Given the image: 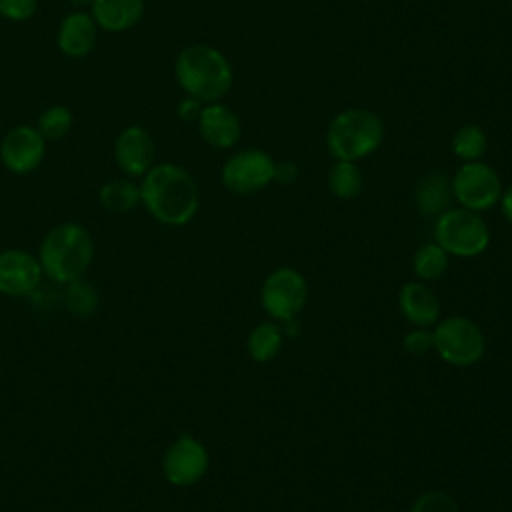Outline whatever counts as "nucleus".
Returning a JSON list of instances; mask_svg holds the SVG:
<instances>
[{"label": "nucleus", "instance_id": "1a4fd4ad", "mask_svg": "<svg viewBox=\"0 0 512 512\" xmlns=\"http://www.w3.org/2000/svg\"><path fill=\"white\" fill-rule=\"evenodd\" d=\"M276 160L260 148H244L226 158L220 170L224 188L236 196L256 194L274 182Z\"/></svg>", "mask_w": 512, "mask_h": 512}, {"label": "nucleus", "instance_id": "c756f323", "mask_svg": "<svg viewBox=\"0 0 512 512\" xmlns=\"http://www.w3.org/2000/svg\"><path fill=\"white\" fill-rule=\"evenodd\" d=\"M298 178V166L290 160H284V162H276V172H274V182H280V184H290Z\"/></svg>", "mask_w": 512, "mask_h": 512}, {"label": "nucleus", "instance_id": "6e6552de", "mask_svg": "<svg viewBox=\"0 0 512 512\" xmlns=\"http://www.w3.org/2000/svg\"><path fill=\"white\" fill-rule=\"evenodd\" d=\"M502 190L500 174L482 160L462 162L452 176V194L458 206L480 214L500 202Z\"/></svg>", "mask_w": 512, "mask_h": 512}, {"label": "nucleus", "instance_id": "0eeeda50", "mask_svg": "<svg viewBox=\"0 0 512 512\" xmlns=\"http://www.w3.org/2000/svg\"><path fill=\"white\" fill-rule=\"evenodd\" d=\"M308 282L302 272L292 266H280L272 270L260 288V304L270 320L288 324L308 304Z\"/></svg>", "mask_w": 512, "mask_h": 512}, {"label": "nucleus", "instance_id": "f03ea898", "mask_svg": "<svg viewBox=\"0 0 512 512\" xmlns=\"http://www.w3.org/2000/svg\"><path fill=\"white\" fill-rule=\"evenodd\" d=\"M94 258V240L78 222H62L46 232L38 248V262L44 278L56 284H70L84 278Z\"/></svg>", "mask_w": 512, "mask_h": 512}, {"label": "nucleus", "instance_id": "393cba45", "mask_svg": "<svg viewBox=\"0 0 512 512\" xmlns=\"http://www.w3.org/2000/svg\"><path fill=\"white\" fill-rule=\"evenodd\" d=\"M66 308L76 316H88L94 312L98 304V294L90 284H86L82 278L66 284V296H64Z\"/></svg>", "mask_w": 512, "mask_h": 512}, {"label": "nucleus", "instance_id": "7c9ffc66", "mask_svg": "<svg viewBox=\"0 0 512 512\" xmlns=\"http://www.w3.org/2000/svg\"><path fill=\"white\" fill-rule=\"evenodd\" d=\"M498 206H500V210H502V216L512 224V184L502 190V196H500Z\"/></svg>", "mask_w": 512, "mask_h": 512}, {"label": "nucleus", "instance_id": "423d86ee", "mask_svg": "<svg viewBox=\"0 0 512 512\" xmlns=\"http://www.w3.org/2000/svg\"><path fill=\"white\" fill-rule=\"evenodd\" d=\"M432 344V350L440 360L456 368L474 366L486 352V336L482 328L462 314L440 318L432 326Z\"/></svg>", "mask_w": 512, "mask_h": 512}, {"label": "nucleus", "instance_id": "bb28decb", "mask_svg": "<svg viewBox=\"0 0 512 512\" xmlns=\"http://www.w3.org/2000/svg\"><path fill=\"white\" fill-rule=\"evenodd\" d=\"M402 346L412 356H422L432 350V328H412L404 334Z\"/></svg>", "mask_w": 512, "mask_h": 512}, {"label": "nucleus", "instance_id": "4be33fe9", "mask_svg": "<svg viewBox=\"0 0 512 512\" xmlns=\"http://www.w3.org/2000/svg\"><path fill=\"white\" fill-rule=\"evenodd\" d=\"M450 256L432 240L416 248L412 256V272L422 282H434L448 270Z\"/></svg>", "mask_w": 512, "mask_h": 512}, {"label": "nucleus", "instance_id": "dca6fc26", "mask_svg": "<svg viewBox=\"0 0 512 512\" xmlns=\"http://www.w3.org/2000/svg\"><path fill=\"white\" fill-rule=\"evenodd\" d=\"M96 22L86 12L68 14L58 30V48L70 56L80 58L86 56L96 42Z\"/></svg>", "mask_w": 512, "mask_h": 512}, {"label": "nucleus", "instance_id": "5701e85b", "mask_svg": "<svg viewBox=\"0 0 512 512\" xmlns=\"http://www.w3.org/2000/svg\"><path fill=\"white\" fill-rule=\"evenodd\" d=\"M452 152L462 162L482 160L488 150V134L478 124H464L452 136Z\"/></svg>", "mask_w": 512, "mask_h": 512}, {"label": "nucleus", "instance_id": "9d476101", "mask_svg": "<svg viewBox=\"0 0 512 512\" xmlns=\"http://www.w3.org/2000/svg\"><path fill=\"white\" fill-rule=\"evenodd\" d=\"M160 466L168 484L188 488L206 476L210 468V454L198 438L182 434L164 450Z\"/></svg>", "mask_w": 512, "mask_h": 512}, {"label": "nucleus", "instance_id": "cd10ccee", "mask_svg": "<svg viewBox=\"0 0 512 512\" xmlns=\"http://www.w3.org/2000/svg\"><path fill=\"white\" fill-rule=\"evenodd\" d=\"M36 12V0H0V16L22 22Z\"/></svg>", "mask_w": 512, "mask_h": 512}, {"label": "nucleus", "instance_id": "20e7f679", "mask_svg": "<svg viewBox=\"0 0 512 512\" xmlns=\"http://www.w3.org/2000/svg\"><path fill=\"white\" fill-rule=\"evenodd\" d=\"M384 124L368 108H346L338 112L326 130V148L334 160L358 162L380 148Z\"/></svg>", "mask_w": 512, "mask_h": 512}, {"label": "nucleus", "instance_id": "aec40b11", "mask_svg": "<svg viewBox=\"0 0 512 512\" xmlns=\"http://www.w3.org/2000/svg\"><path fill=\"white\" fill-rule=\"evenodd\" d=\"M100 204L104 210L112 214H124L134 210L138 204H142L140 198V184L128 180V178H116L108 180L100 192H98Z\"/></svg>", "mask_w": 512, "mask_h": 512}, {"label": "nucleus", "instance_id": "a878e982", "mask_svg": "<svg viewBox=\"0 0 512 512\" xmlns=\"http://www.w3.org/2000/svg\"><path fill=\"white\" fill-rule=\"evenodd\" d=\"M408 512H462L454 496L444 490H426L410 506Z\"/></svg>", "mask_w": 512, "mask_h": 512}, {"label": "nucleus", "instance_id": "7ed1b4c3", "mask_svg": "<svg viewBox=\"0 0 512 512\" xmlns=\"http://www.w3.org/2000/svg\"><path fill=\"white\" fill-rule=\"evenodd\" d=\"M174 74L186 96L202 104L220 102L232 88L234 72L228 58L214 46L190 44L180 50Z\"/></svg>", "mask_w": 512, "mask_h": 512}, {"label": "nucleus", "instance_id": "9b49d317", "mask_svg": "<svg viewBox=\"0 0 512 512\" xmlns=\"http://www.w3.org/2000/svg\"><path fill=\"white\" fill-rule=\"evenodd\" d=\"M42 278L38 256L22 248L0 250V294L12 298L32 296Z\"/></svg>", "mask_w": 512, "mask_h": 512}, {"label": "nucleus", "instance_id": "a211bd4d", "mask_svg": "<svg viewBox=\"0 0 512 512\" xmlns=\"http://www.w3.org/2000/svg\"><path fill=\"white\" fill-rule=\"evenodd\" d=\"M416 208L422 216L436 218L444 210L450 208L454 194H452V178H448L444 172H432L426 174L418 186H416Z\"/></svg>", "mask_w": 512, "mask_h": 512}, {"label": "nucleus", "instance_id": "412c9836", "mask_svg": "<svg viewBox=\"0 0 512 512\" xmlns=\"http://www.w3.org/2000/svg\"><path fill=\"white\" fill-rule=\"evenodd\" d=\"M362 170L352 160H334L328 170V190L338 200H352L362 192Z\"/></svg>", "mask_w": 512, "mask_h": 512}, {"label": "nucleus", "instance_id": "f257e3e1", "mask_svg": "<svg viewBox=\"0 0 512 512\" xmlns=\"http://www.w3.org/2000/svg\"><path fill=\"white\" fill-rule=\"evenodd\" d=\"M140 198L148 214L164 226L188 224L200 206V190L192 174L170 162L156 164L142 176Z\"/></svg>", "mask_w": 512, "mask_h": 512}, {"label": "nucleus", "instance_id": "c85d7f7f", "mask_svg": "<svg viewBox=\"0 0 512 512\" xmlns=\"http://www.w3.org/2000/svg\"><path fill=\"white\" fill-rule=\"evenodd\" d=\"M202 106H204V104H202L200 100H196V98H192V96H186V98L180 100V104H178V116H180L182 120H186V122L198 120Z\"/></svg>", "mask_w": 512, "mask_h": 512}, {"label": "nucleus", "instance_id": "6ab92c4d", "mask_svg": "<svg viewBox=\"0 0 512 512\" xmlns=\"http://www.w3.org/2000/svg\"><path fill=\"white\" fill-rule=\"evenodd\" d=\"M282 344H284V328L274 320L258 322L248 332V338H246L248 356L258 364H266L274 360L280 354Z\"/></svg>", "mask_w": 512, "mask_h": 512}, {"label": "nucleus", "instance_id": "f3484780", "mask_svg": "<svg viewBox=\"0 0 512 512\" xmlns=\"http://www.w3.org/2000/svg\"><path fill=\"white\" fill-rule=\"evenodd\" d=\"M144 14V0H94L92 18L96 26L108 32L132 28Z\"/></svg>", "mask_w": 512, "mask_h": 512}, {"label": "nucleus", "instance_id": "4468645a", "mask_svg": "<svg viewBox=\"0 0 512 512\" xmlns=\"http://www.w3.org/2000/svg\"><path fill=\"white\" fill-rule=\"evenodd\" d=\"M114 160L126 176H144L154 166V140L142 126L124 128L114 142Z\"/></svg>", "mask_w": 512, "mask_h": 512}, {"label": "nucleus", "instance_id": "2eb2a0df", "mask_svg": "<svg viewBox=\"0 0 512 512\" xmlns=\"http://www.w3.org/2000/svg\"><path fill=\"white\" fill-rule=\"evenodd\" d=\"M440 298L422 280L404 282L398 290V310L414 328H432L440 320Z\"/></svg>", "mask_w": 512, "mask_h": 512}, {"label": "nucleus", "instance_id": "39448f33", "mask_svg": "<svg viewBox=\"0 0 512 512\" xmlns=\"http://www.w3.org/2000/svg\"><path fill=\"white\" fill-rule=\"evenodd\" d=\"M432 240L456 258H476L490 246V226L480 212L468 208H448L434 220Z\"/></svg>", "mask_w": 512, "mask_h": 512}, {"label": "nucleus", "instance_id": "f8f14e48", "mask_svg": "<svg viewBox=\"0 0 512 512\" xmlns=\"http://www.w3.org/2000/svg\"><path fill=\"white\" fill-rule=\"evenodd\" d=\"M46 154V140L32 126H16L0 142V160L14 174H28L40 166Z\"/></svg>", "mask_w": 512, "mask_h": 512}, {"label": "nucleus", "instance_id": "ddd939ff", "mask_svg": "<svg viewBox=\"0 0 512 512\" xmlns=\"http://www.w3.org/2000/svg\"><path fill=\"white\" fill-rule=\"evenodd\" d=\"M196 122L202 140L218 150L236 146L242 136V122L238 114L222 102L204 104Z\"/></svg>", "mask_w": 512, "mask_h": 512}, {"label": "nucleus", "instance_id": "2f4dec72", "mask_svg": "<svg viewBox=\"0 0 512 512\" xmlns=\"http://www.w3.org/2000/svg\"><path fill=\"white\" fill-rule=\"evenodd\" d=\"M70 2H72V4H78V6H86V4H90V6H92V2H94V0H70Z\"/></svg>", "mask_w": 512, "mask_h": 512}, {"label": "nucleus", "instance_id": "b1692460", "mask_svg": "<svg viewBox=\"0 0 512 512\" xmlns=\"http://www.w3.org/2000/svg\"><path fill=\"white\" fill-rule=\"evenodd\" d=\"M36 128L44 140L64 138L72 128V112L66 106H50L40 114Z\"/></svg>", "mask_w": 512, "mask_h": 512}]
</instances>
